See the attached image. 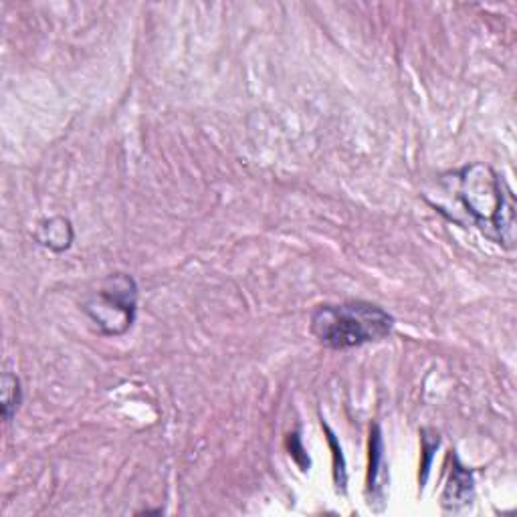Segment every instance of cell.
<instances>
[{
	"instance_id": "3",
	"label": "cell",
	"mask_w": 517,
	"mask_h": 517,
	"mask_svg": "<svg viewBox=\"0 0 517 517\" xmlns=\"http://www.w3.org/2000/svg\"><path fill=\"white\" fill-rule=\"evenodd\" d=\"M140 289L132 275L112 273L83 303V312L95 332L106 338H120L134 328L138 316Z\"/></svg>"
},
{
	"instance_id": "2",
	"label": "cell",
	"mask_w": 517,
	"mask_h": 517,
	"mask_svg": "<svg viewBox=\"0 0 517 517\" xmlns=\"http://www.w3.org/2000/svg\"><path fill=\"white\" fill-rule=\"evenodd\" d=\"M394 324L392 314L382 305L364 299L322 303L309 318L312 336L330 350H352L382 342L392 334Z\"/></svg>"
},
{
	"instance_id": "5",
	"label": "cell",
	"mask_w": 517,
	"mask_h": 517,
	"mask_svg": "<svg viewBox=\"0 0 517 517\" xmlns=\"http://www.w3.org/2000/svg\"><path fill=\"white\" fill-rule=\"evenodd\" d=\"M453 461H455L453 473H451V479H449L443 499H441V505L447 511H459L461 507L469 505L473 499V493H475L473 473L469 469H465L457 457H453Z\"/></svg>"
},
{
	"instance_id": "7",
	"label": "cell",
	"mask_w": 517,
	"mask_h": 517,
	"mask_svg": "<svg viewBox=\"0 0 517 517\" xmlns=\"http://www.w3.org/2000/svg\"><path fill=\"white\" fill-rule=\"evenodd\" d=\"M0 390H3V417L7 423L15 419V415L21 408L23 402V388H21V378L13 372L3 374V382H0Z\"/></svg>"
},
{
	"instance_id": "8",
	"label": "cell",
	"mask_w": 517,
	"mask_h": 517,
	"mask_svg": "<svg viewBox=\"0 0 517 517\" xmlns=\"http://www.w3.org/2000/svg\"><path fill=\"white\" fill-rule=\"evenodd\" d=\"M322 425H324V429L328 431V439H330V445H332V449H334V481H336V487H338V491L346 493L348 477H346V463H344L342 447H338V443H336V437H334L332 429H330L326 423H322Z\"/></svg>"
},
{
	"instance_id": "6",
	"label": "cell",
	"mask_w": 517,
	"mask_h": 517,
	"mask_svg": "<svg viewBox=\"0 0 517 517\" xmlns=\"http://www.w3.org/2000/svg\"><path fill=\"white\" fill-rule=\"evenodd\" d=\"M35 241L53 253H63L73 245L75 231H73V225L69 219L51 217L37 225Z\"/></svg>"
},
{
	"instance_id": "4",
	"label": "cell",
	"mask_w": 517,
	"mask_h": 517,
	"mask_svg": "<svg viewBox=\"0 0 517 517\" xmlns=\"http://www.w3.org/2000/svg\"><path fill=\"white\" fill-rule=\"evenodd\" d=\"M388 465L384 461V441L380 427L370 429V471H368V505L374 511L386 507V489H388Z\"/></svg>"
},
{
	"instance_id": "1",
	"label": "cell",
	"mask_w": 517,
	"mask_h": 517,
	"mask_svg": "<svg viewBox=\"0 0 517 517\" xmlns=\"http://www.w3.org/2000/svg\"><path fill=\"white\" fill-rule=\"evenodd\" d=\"M433 209L449 223L479 231L493 245L513 251L517 204L507 180L485 162H471L439 176Z\"/></svg>"
}]
</instances>
